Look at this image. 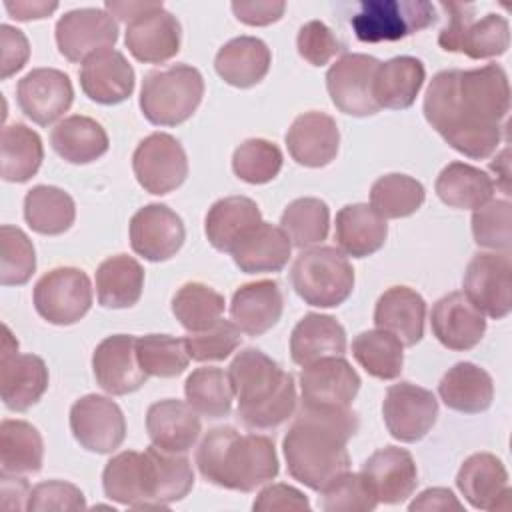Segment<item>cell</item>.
<instances>
[{"instance_id": "obj_1", "label": "cell", "mask_w": 512, "mask_h": 512, "mask_svg": "<svg viewBox=\"0 0 512 512\" xmlns=\"http://www.w3.org/2000/svg\"><path fill=\"white\" fill-rule=\"evenodd\" d=\"M510 110V84L502 66L438 72L424 94L428 124L460 154L482 160L496 152Z\"/></svg>"}, {"instance_id": "obj_2", "label": "cell", "mask_w": 512, "mask_h": 512, "mask_svg": "<svg viewBox=\"0 0 512 512\" xmlns=\"http://www.w3.org/2000/svg\"><path fill=\"white\" fill-rule=\"evenodd\" d=\"M358 414L350 406H310L300 402L282 450L288 474L320 492L332 478L350 468L348 440L358 432Z\"/></svg>"}, {"instance_id": "obj_3", "label": "cell", "mask_w": 512, "mask_h": 512, "mask_svg": "<svg viewBox=\"0 0 512 512\" xmlns=\"http://www.w3.org/2000/svg\"><path fill=\"white\" fill-rule=\"evenodd\" d=\"M196 466L204 480L226 490L254 492L278 476L272 438L232 426L208 430L196 450Z\"/></svg>"}, {"instance_id": "obj_4", "label": "cell", "mask_w": 512, "mask_h": 512, "mask_svg": "<svg viewBox=\"0 0 512 512\" xmlns=\"http://www.w3.org/2000/svg\"><path fill=\"white\" fill-rule=\"evenodd\" d=\"M238 398V418L250 430H272L296 412V384L290 372L258 348L238 352L228 368Z\"/></svg>"}, {"instance_id": "obj_5", "label": "cell", "mask_w": 512, "mask_h": 512, "mask_svg": "<svg viewBox=\"0 0 512 512\" xmlns=\"http://www.w3.org/2000/svg\"><path fill=\"white\" fill-rule=\"evenodd\" d=\"M202 96L204 78L198 68L174 64L144 76L140 110L154 126H178L196 112Z\"/></svg>"}, {"instance_id": "obj_6", "label": "cell", "mask_w": 512, "mask_h": 512, "mask_svg": "<svg viewBox=\"0 0 512 512\" xmlns=\"http://www.w3.org/2000/svg\"><path fill=\"white\" fill-rule=\"evenodd\" d=\"M290 280L306 304L334 308L352 294L354 268L340 248L318 246L294 260Z\"/></svg>"}, {"instance_id": "obj_7", "label": "cell", "mask_w": 512, "mask_h": 512, "mask_svg": "<svg viewBox=\"0 0 512 512\" xmlns=\"http://www.w3.org/2000/svg\"><path fill=\"white\" fill-rule=\"evenodd\" d=\"M448 12V24L438 34V44L446 52H460L472 60L502 56L510 44L508 20L500 14H486L474 20V8L468 4L442 2Z\"/></svg>"}, {"instance_id": "obj_8", "label": "cell", "mask_w": 512, "mask_h": 512, "mask_svg": "<svg viewBox=\"0 0 512 512\" xmlns=\"http://www.w3.org/2000/svg\"><path fill=\"white\" fill-rule=\"evenodd\" d=\"M436 22L426 0H364L350 24L360 42H396Z\"/></svg>"}, {"instance_id": "obj_9", "label": "cell", "mask_w": 512, "mask_h": 512, "mask_svg": "<svg viewBox=\"0 0 512 512\" xmlns=\"http://www.w3.org/2000/svg\"><path fill=\"white\" fill-rule=\"evenodd\" d=\"M34 308L50 324H76L92 306V284L84 270L60 266L46 272L34 286Z\"/></svg>"}, {"instance_id": "obj_10", "label": "cell", "mask_w": 512, "mask_h": 512, "mask_svg": "<svg viewBox=\"0 0 512 512\" xmlns=\"http://www.w3.org/2000/svg\"><path fill=\"white\" fill-rule=\"evenodd\" d=\"M132 170L146 192L162 196L182 186L188 176V158L174 136L152 132L136 146Z\"/></svg>"}, {"instance_id": "obj_11", "label": "cell", "mask_w": 512, "mask_h": 512, "mask_svg": "<svg viewBox=\"0 0 512 512\" xmlns=\"http://www.w3.org/2000/svg\"><path fill=\"white\" fill-rule=\"evenodd\" d=\"M0 352V394L12 412L34 406L48 390V368L36 354H18V340L4 324Z\"/></svg>"}, {"instance_id": "obj_12", "label": "cell", "mask_w": 512, "mask_h": 512, "mask_svg": "<svg viewBox=\"0 0 512 512\" xmlns=\"http://www.w3.org/2000/svg\"><path fill=\"white\" fill-rule=\"evenodd\" d=\"M472 304L494 320L512 310V262L508 252H478L466 266L464 290Z\"/></svg>"}, {"instance_id": "obj_13", "label": "cell", "mask_w": 512, "mask_h": 512, "mask_svg": "<svg viewBox=\"0 0 512 512\" xmlns=\"http://www.w3.org/2000/svg\"><path fill=\"white\" fill-rule=\"evenodd\" d=\"M382 416L392 438L412 444L432 430L438 418V400L422 386L398 382L386 390Z\"/></svg>"}, {"instance_id": "obj_14", "label": "cell", "mask_w": 512, "mask_h": 512, "mask_svg": "<svg viewBox=\"0 0 512 512\" xmlns=\"http://www.w3.org/2000/svg\"><path fill=\"white\" fill-rule=\"evenodd\" d=\"M70 430L76 442L88 452L110 454L126 438V420L114 400L86 394L70 408Z\"/></svg>"}, {"instance_id": "obj_15", "label": "cell", "mask_w": 512, "mask_h": 512, "mask_svg": "<svg viewBox=\"0 0 512 512\" xmlns=\"http://www.w3.org/2000/svg\"><path fill=\"white\" fill-rule=\"evenodd\" d=\"M378 60L368 54H344L326 72L332 104L350 116H372L380 110L372 96Z\"/></svg>"}, {"instance_id": "obj_16", "label": "cell", "mask_w": 512, "mask_h": 512, "mask_svg": "<svg viewBox=\"0 0 512 512\" xmlns=\"http://www.w3.org/2000/svg\"><path fill=\"white\" fill-rule=\"evenodd\" d=\"M118 40L116 20L100 8H78L56 22V44L70 62H84L90 56L110 50Z\"/></svg>"}, {"instance_id": "obj_17", "label": "cell", "mask_w": 512, "mask_h": 512, "mask_svg": "<svg viewBox=\"0 0 512 512\" xmlns=\"http://www.w3.org/2000/svg\"><path fill=\"white\" fill-rule=\"evenodd\" d=\"M180 38V22L162 6V2H156L150 10L126 24L124 42L138 62L162 64L178 54Z\"/></svg>"}, {"instance_id": "obj_18", "label": "cell", "mask_w": 512, "mask_h": 512, "mask_svg": "<svg viewBox=\"0 0 512 512\" xmlns=\"http://www.w3.org/2000/svg\"><path fill=\"white\" fill-rule=\"evenodd\" d=\"M184 238L182 218L166 204H146L130 220V246L150 262L172 258L182 248Z\"/></svg>"}, {"instance_id": "obj_19", "label": "cell", "mask_w": 512, "mask_h": 512, "mask_svg": "<svg viewBox=\"0 0 512 512\" xmlns=\"http://www.w3.org/2000/svg\"><path fill=\"white\" fill-rule=\"evenodd\" d=\"M16 100L26 118L48 126L72 106L74 88L62 70L34 68L18 82Z\"/></svg>"}, {"instance_id": "obj_20", "label": "cell", "mask_w": 512, "mask_h": 512, "mask_svg": "<svg viewBox=\"0 0 512 512\" xmlns=\"http://www.w3.org/2000/svg\"><path fill=\"white\" fill-rule=\"evenodd\" d=\"M92 370L98 386L114 396L136 392L148 378L136 356V338L130 334L104 338L92 354Z\"/></svg>"}, {"instance_id": "obj_21", "label": "cell", "mask_w": 512, "mask_h": 512, "mask_svg": "<svg viewBox=\"0 0 512 512\" xmlns=\"http://www.w3.org/2000/svg\"><path fill=\"white\" fill-rule=\"evenodd\" d=\"M456 486L466 502L476 510H508L510 484L508 472L500 458L490 452H476L468 456L458 474Z\"/></svg>"}, {"instance_id": "obj_22", "label": "cell", "mask_w": 512, "mask_h": 512, "mask_svg": "<svg viewBox=\"0 0 512 512\" xmlns=\"http://www.w3.org/2000/svg\"><path fill=\"white\" fill-rule=\"evenodd\" d=\"M302 402L310 406H350L360 390V376L342 356L320 358L300 372Z\"/></svg>"}, {"instance_id": "obj_23", "label": "cell", "mask_w": 512, "mask_h": 512, "mask_svg": "<svg viewBox=\"0 0 512 512\" xmlns=\"http://www.w3.org/2000/svg\"><path fill=\"white\" fill-rule=\"evenodd\" d=\"M430 326L444 348L464 352L482 340L486 318L464 292H450L432 306Z\"/></svg>"}, {"instance_id": "obj_24", "label": "cell", "mask_w": 512, "mask_h": 512, "mask_svg": "<svg viewBox=\"0 0 512 512\" xmlns=\"http://www.w3.org/2000/svg\"><path fill=\"white\" fill-rule=\"evenodd\" d=\"M362 476L370 484L378 504H400L412 496L418 484L412 454L398 446H384L368 456L362 464Z\"/></svg>"}, {"instance_id": "obj_25", "label": "cell", "mask_w": 512, "mask_h": 512, "mask_svg": "<svg viewBox=\"0 0 512 512\" xmlns=\"http://www.w3.org/2000/svg\"><path fill=\"white\" fill-rule=\"evenodd\" d=\"M286 146L300 166L322 168L330 164L340 146V130L336 120L324 112H304L294 118L286 132Z\"/></svg>"}, {"instance_id": "obj_26", "label": "cell", "mask_w": 512, "mask_h": 512, "mask_svg": "<svg viewBox=\"0 0 512 512\" xmlns=\"http://www.w3.org/2000/svg\"><path fill=\"white\" fill-rule=\"evenodd\" d=\"M146 430L156 448L184 454L196 444L202 424L198 412L188 402L166 398L150 404L146 412Z\"/></svg>"}, {"instance_id": "obj_27", "label": "cell", "mask_w": 512, "mask_h": 512, "mask_svg": "<svg viewBox=\"0 0 512 512\" xmlns=\"http://www.w3.org/2000/svg\"><path fill=\"white\" fill-rule=\"evenodd\" d=\"M80 86L98 104H120L134 92V70L118 50H104L82 62Z\"/></svg>"}, {"instance_id": "obj_28", "label": "cell", "mask_w": 512, "mask_h": 512, "mask_svg": "<svg viewBox=\"0 0 512 512\" xmlns=\"http://www.w3.org/2000/svg\"><path fill=\"white\" fill-rule=\"evenodd\" d=\"M284 310V296L276 280H258L240 286L230 302L232 322L248 336H262L274 328Z\"/></svg>"}, {"instance_id": "obj_29", "label": "cell", "mask_w": 512, "mask_h": 512, "mask_svg": "<svg viewBox=\"0 0 512 512\" xmlns=\"http://www.w3.org/2000/svg\"><path fill=\"white\" fill-rule=\"evenodd\" d=\"M426 302L408 286L388 288L376 302L374 324L394 334L404 346H414L424 336Z\"/></svg>"}, {"instance_id": "obj_30", "label": "cell", "mask_w": 512, "mask_h": 512, "mask_svg": "<svg viewBox=\"0 0 512 512\" xmlns=\"http://www.w3.org/2000/svg\"><path fill=\"white\" fill-rule=\"evenodd\" d=\"M272 54L264 40L254 36H238L228 40L214 58L218 76L234 88H252L270 70Z\"/></svg>"}, {"instance_id": "obj_31", "label": "cell", "mask_w": 512, "mask_h": 512, "mask_svg": "<svg viewBox=\"0 0 512 512\" xmlns=\"http://www.w3.org/2000/svg\"><path fill=\"white\" fill-rule=\"evenodd\" d=\"M292 242L280 226L256 224L230 252L234 264L246 274L280 272L290 258Z\"/></svg>"}, {"instance_id": "obj_32", "label": "cell", "mask_w": 512, "mask_h": 512, "mask_svg": "<svg viewBox=\"0 0 512 512\" xmlns=\"http://www.w3.org/2000/svg\"><path fill=\"white\" fill-rule=\"evenodd\" d=\"M262 222L260 208L246 196H226L214 202L204 220L208 242L218 252H232L234 246Z\"/></svg>"}, {"instance_id": "obj_33", "label": "cell", "mask_w": 512, "mask_h": 512, "mask_svg": "<svg viewBox=\"0 0 512 512\" xmlns=\"http://www.w3.org/2000/svg\"><path fill=\"white\" fill-rule=\"evenodd\" d=\"M336 244L352 258L378 252L388 236L386 218L368 204H348L336 214Z\"/></svg>"}, {"instance_id": "obj_34", "label": "cell", "mask_w": 512, "mask_h": 512, "mask_svg": "<svg viewBox=\"0 0 512 512\" xmlns=\"http://www.w3.org/2000/svg\"><path fill=\"white\" fill-rule=\"evenodd\" d=\"M346 352V332L328 314H306L292 330L290 356L298 366H308L320 358L342 356Z\"/></svg>"}, {"instance_id": "obj_35", "label": "cell", "mask_w": 512, "mask_h": 512, "mask_svg": "<svg viewBox=\"0 0 512 512\" xmlns=\"http://www.w3.org/2000/svg\"><path fill=\"white\" fill-rule=\"evenodd\" d=\"M104 494L130 508H152L148 490V464L146 454L124 450L112 456L102 472Z\"/></svg>"}, {"instance_id": "obj_36", "label": "cell", "mask_w": 512, "mask_h": 512, "mask_svg": "<svg viewBox=\"0 0 512 512\" xmlns=\"http://www.w3.org/2000/svg\"><path fill=\"white\" fill-rule=\"evenodd\" d=\"M424 78L426 70L422 60L414 56H396L378 64L372 96L380 108H410L424 84Z\"/></svg>"}, {"instance_id": "obj_37", "label": "cell", "mask_w": 512, "mask_h": 512, "mask_svg": "<svg viewBox=\"0 0 512 512\" xmlns=\"http://www.w3.org/2000/svg\"><path fill=\"white\" fill-rule=\"evenodd\" d=\"M438 394L450 410L480 414L492 404L494 382L484 368L472 362H458L442 376Z\"/></svg>"}, {"instance_id": "obj_38", "label": "cell", "mask_w": 512, "mask_h": 512, "mask_svg": "<svg viewBox=\"0 0 512 512\" xmlns=\"http://www.w3.org/2000/svg\"><path fill=\"white\" fill-rule=\"evenodd\" d=\"M148 464V490L152 508H166L188 496L194 486V470L186 456L166 452L154 444L144 450Z\"/></svg>"}, {"instance_id": "obj_39", "label": "cell", "mask_w": 512, "mask_h": 512, "mask_svg": "<svg viewBox=\"0 0 512 512\" xmlns=\"http://www.w3.org/2000/svg\"><path fill=\"white\" fill-rule=\"evenodd\" d=\"M54 152L70 164H88L108 152V134L90 116L74 114L60 120L50 132Z\"/></svg>"}, {"instance_id": "obj_40", "label": "cell", "mask_w": 512, "mask_h": 512, "mask_svg": "<svg viewBox=\"0 0 512 512\" xmlns=\"http://www.w3.org/2000/svg\"><path fill=\"white\" fill-rule=\"evenodd\" d=\"M144 288V270L128 254H116L96 268V296L104 308L134 306Z\"/></svg>"}, {"instance_id": "obj_41", "label": "cell", "mask_w": 512, "mask_h": 512, "mask_svg": "<svg viewBox=\"0 0 512 512\" xmlns=\"http://www.w3.org/2000/svg\"><path fill=\"white\" fill-rule=\"evenodd\" d=\"M438 198L460 210H476L492 200L494 180L480 168L466 162H450L436 178Z\"/></svg>"}, {"instance_id": "obj_42", "label": "cell", "mask_w": 512, "mask_h": 512, "mask_svg": "<svg viewBox=\"0 0 512 512\" xmlns=\"http://www.w3.org/2000/svg\"><path fill=\"white\" fill-rule=\"evenodd\" d=\"M44 442L26 420L6 418L0 424V472L8 476L34 474L42 468Z\"/></svg>"}, {"instance_id": "obj_43", "label": "cell", "mask_w": 512, "mask_h": 512, "mask_svg": "<svg viewBox=\"0 0 512 512\" xmlns=\"http://www.w3.org/2000/svg\"><path fill=\"white\" fill-rule=\"evenodd\" d=\"M74 218V200L62 188L38 184L24 196V220L38 234H64L74 224Z\"/></svg>"}, {"instance_id": "obj_44", "label": "cell", "mask_w": 512, "mask_h": 512, "mask_svg": "<svg viewBox=\"0 0 512 512\" xmlns=\"http://www.w3.org/2000/svg\"><path fill=\"white\" fill-rule=\"evenodd\" d=\"M44 160L40 136L26 124L14 122L2 128L0 174L6 182L30 180Z\"/></svg>"}, {"instance_id": "obj_45", "label": "cell", "mask_w": 512, "mask_h": 512, "mask_svg": "<svg viewBox=\"0 0 512 512\" xmlns=\"http://www.w3.org/2000/svg\"><path fill=\"white\" fill-rule=\"evenodd\" d=\"M352 356L378 380H394L402 374L404 344L386 330H366L352 340Z\"/></svg>"}, {"instance_id": "obj_46", "label": "cell", "mask_w": 512, "mask_h": 512, "mask_svg": "<svg viewBox=\"0 0 512 512\" xmlns=\"http://www.w3.org/2000/svg\"><path fill=\"white\" fill-rule=\"evenodd\" d=\"M188 404L206 418H224L232 410L234 390L228 372L216 366H202L192 370L184 382Z\"/></svg>"}, {"instance_id": "obj_47", "label": "cell", "mask_w": 512, "mask_h": 512, "mask_svg": "<svg viewBox=\"0 0 512 512\" xmlns=\"http://www.w3.org/2000/svg\"><path fill=\"white\" fill-rule=\"evenodd\" d=\"M224 306V296L202 282H186L172 298V314L188 332H202L216 324Z\"/></svg>"}, {"instance_id": "obj_48", "label": "cell", "mask_w": 512, "mask_h": 512, "mask_svg": "<svg viewBox=\"0 0 512 512\" xmlns=\"http://www.w3.org/2000/svg\"><path fill=\"white\" fill-rule=\"evenodd\" d=\"M280 228L296 248L320 244L330 228L328 204L320 198H296L284 208Z\"/></svg>"}, {"instance_id": "obj_49", "label": "cell", "mask_w": 512, "mask_h": 512, "mask_svg": "<svg viewBox=\"0 0 512 512\" xmlns=\"http://www.w3.org/2000/svg\"><path fill=\"white\" fill-rule=\"evenodd\" d=\"M426 198L424 186L406 174H384L370 188V206L382 218H406Z\"/></svg>"}, {"instance_id": "obj_50", "label": "cell", "mask_w": 512, "mask_h": 512, "mask_svg": "<svg viewBox=\"0 0 512 512\" xmlns=\"http://www.w3.org/2000/svg\"><path fill=\"white\" fill-rule=\"evenodd\" d=\"M136 356L140 368L148 376L158 378H174L182 374L190 360L184 338H174L170 334H146L136 338Z\"/></svg>"}, {"instance_id": "obj_51", "label": "cell", "mask_w": 512, "mask_h": 512, "mask_svg": "<svg viewBox=\"0 0 512 512\" xmlns=\"http://www.w3.org/2000/svg\"><path fill=\"white\" fill-rule=\"evenodd\" d=\"M282 160V152L274 142L248 138L234 150L232 170L248 184H266L278 176Z\"/></svg>"}, {"instance_id": "obj_52", "label": "cell", "mask_w": 512, "mask_h": 512, "mask_svg": "<svg viewBox=\"0 0 512 512\" xmlns=\"http://www.w3.org/2000/svg\"><path fill=\"white\" fill-rule=\"evenodd\" d=\"M36 270V252L32 240L16 226L0 228V284L22 286Z\"/></svg>"}, {"instance_id": "obj_53", "label": "cell", "mask_w": 512, "mask_h": 512, "mask_svg": "<svg viewBox=\"0 0 512 512\" xmlns=\"http://www.w3.org/2000/svg\"><path fill=\"white\" fill-rule=\"evenodd\" d=\"M378 500L362 472H342L320 490V508L326 512H370Z\"/></svg>"}, {"instance_id": "obj_54", "label": "cell", "mask_w": 512, "mask_h": 512, "mask_svg": "<svg viewBox=\"0 0 512 512\" xmlns=\"http://www.w3.org/2000/svg\"><path fill=\"white\" fill-rule=\"evenodd\" d=\"M474 242L482 248L508 252L512 244V206L508 200H490L472 214Z\"/></svg>"}, {"instance_id": "obj_55", "label": "cell", "mask_w": 512, "mask_h": 512, "mask_svg": "<svg viewBox=\"0 0 512 512\" xmlns=\"http://www.w3.org/2000/svg\"><path fill=\"white\" fill-rule=\"evenodd\" d=\"M240 328L234 322L218 320L202 332H190L184 338L188 356L196 362H216L228 358L240 346Z\"/></svg>"}, {"instance_id": "obj_56", "label": "cell", "mask_w": 512, "mask_h": 512, "mask_svg": "<svg viewBox=\"0 0 512 512\" xmlns=\"http://www.w3.org/2000/svg\"><path fill=\"white\" fill-rule=\"evenodd\" d=\"M86 508V498L82 490L64 480H46L36 484L26 500V510L46 512V510H82Z\"/></svg>"}, {"instance_id": "obj_57", "label": "cell", "mask_w": 512, "mask_h": 512, "mask_svg": "<svg viewBox=\"0 0 512 512\" xmlns=\"http://www.w3.org/2000/svg\"><path fill=\"white\" fill-rule=\"evenodd\" d=\"M298 54L312 66H324L342 52V44L336 34L320 20H310L298 30L296 38Z\"/></svg>"}, {"instance_id": "obj_58", "label": "cell", "mask_w": 512, "mask_h": 512, "mask_svg": "<svg viewBox=\"0 0 512 512\" xmlns=\"http://www.w3.org/2000/svg\"><path fill=\"white\" fill-rule=\"evenodd\" d=\"M0 44H2V80H8L12 74L24 68L30 56V44L22 30L2 24L0 26Z\"/></svg>"}, {"instance_id": "obj_59", "label": "cell", "mask_w": 512, "mask_h": 512, "mask_svg": "<svg viewBox=\"0 0 512 512\" xmlns=\"http://www.w3.org/2000/svg\"><path fill=\"white\" fill-rule=\"evenodd\" d=\"M254 510L274 512V510H310L308 498L290 484H270L266 486L252 504Z\"/></svg>"}, {"instance_id": "obj_60", "label": "cell", "mask_w": 512, "mask_h": 512, "mask_svg": "<svg viewBox=\"0 0 512 512\" xmlns=\"http://www.w3.org/2000/svg\"><path fill=\"white\" fill-rule=\"evenodd\" d=\"M286 10L282 0H234V16L248 26H268L278 22Z\"/></svg>"}, {"instance_id": "obj_61", "label": "cell", "mask_w": 512, "mask_h": 512, "mask_svg": "<svg viewBox=\"0 0 512 512\" xmlns=\"http://www.w3.org/2000/svg\"><path fill=\"white\" fill-rule=\"evenodd\" d=\"M408 510L410 512H448V510L462 512L464 506L454 496L452 490H448V488H428L410 502Z\"/></svg>"}, {"instance_id": "obj_62", "label": "cell", "mask_w": 512, "mask_h": 512, "mask_svg": "<svg viewBox=\"0 0 512 512\" xmlns=\"http://www.w3.org/2000/svg\"><path fill=\"white\" fill-rule=\"evenodd\" d=\"M6 12L16 20H40L48 18L56 8L58 2H42V0H6L4 2Z\"/></svg>"}, {"instance_id": "obj_63", "label": "cell", "mask_w": 512, "mask_h": 512, "mask_svg": "<svg viewBox=\"0 0 512 512\" xmlns=\"http://www.w3.org/2000/svg\"><path fill=\"white\" fill-rule=\"evenodd\" d=\"M0 492H2L0 506L4 510H26V502L24 500H28L30 488H28V482L24 478L2 474V488H0Z\"/></svg>"}, {"instance_id": "obj_64", "label": "cell", "mask_w": 512, "mask_h": 512, "mask_svg": "<svg viewBox=\"0 0 512 512\" xmlns=\"http://www.w3.org/2000/svg\"><path fill=\"white\" fill-rule=\"evenodd\" d=\"M508 156H510V150L504 148V150L490 162L492 172H496V176H498L496 186H500L506 196H510V184H508V180H510V168H508L510 160H508Z\"/></svg>"}]
</instances>
